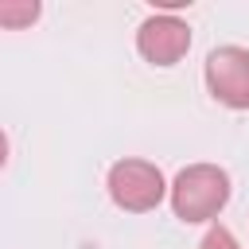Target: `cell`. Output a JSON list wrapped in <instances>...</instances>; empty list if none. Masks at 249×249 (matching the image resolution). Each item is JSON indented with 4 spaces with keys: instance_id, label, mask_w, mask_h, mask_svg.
Instances as JSON below:
<instances>
[{
    "instance_id": "cell-1",
    "label": "cell",
    "mask_w": 249,
    "mask_h": 249,
    "mask_svg": "<svg viewBox=\"0 0 249 249\" xmlns=\"http://www.w3.org/2000/svg\"><path fill=\"white\" fill-rule=\"evenodd\" d=\"M167 195H171V210L179 222H187V226L210 222L230 202V175L218 163H187L171 179Z\"/></svg>"
},
{
    "instance_id": "cell-2",
    "label": "cell",
    "mask_w": 249,
    "mask_h": 249,
    "mask_svg": "<svg viewBox=\"0 0 249 249\" xmlns=\"http://www.w3.org/2000/svg\"><path fill=\"white\" fill-rule=\"evenodd\" d=\"M105 187H109V198H113L121 210H128V214H148V210H156V206L163 202V195L171 191V187L163 183V171H160L156 163H148V160H117V163L109 167Z\"/></svg>"
},
{
    "instance_id": "cell-3",
    "label": "cell",
    "mask_w": 249,
    "mask_h": 249,
    "mask_svg": "<svg viewBox=\"0 0 249 249\" xmlns=\"http://www.w3.org/2000/svg\"><path fill=\"white\" fill-rule=\"evenodd\" d=\"M206 89L226 109H249V51L245 47H214L206 54Z\"/></svg>"
},
{
    "instance_id": "cell-4",
    "label": "cell",
    "mask_w": 249,
    "mask_h": 249,
    "mask_svg": "<svg viewBox=\"0 0 249 249\" xmlns=\"http://www.w3.org/2000/svg\"><path fill=\"white\" fill-rule=\"evenodd\" d=\"M136 51L152 62V66H175L187 51H191V27L179 16L156 12L140 23L136 31Z\"/></svg>"
},
{
    "instance_id": "cell-5",
    "label": "cell",
    "mask_w": 249,
    "mask_h": 249,
    "mask_svg": "<svg viewBox=\"0 0 249 249\" xmlns=\"http://www.w3.org/2000/svg\"><path fill=\"white\" fill-rule=\"evenodd\" d=\"M35 19H39V4L35 0H23V4L4 0L0 4V23L4 27H23V23H35Z\"/></svg>"
},
{
    "instance_id": "cell-6",
    "label": "cell",
    "mask_w": 249,
    "mask_h": 249,
    "mask_svg": "<svg viewBox=\"0 0 249 249\" xmlns=\"http://www.w3.org/2000/svg\"><path fill=\"white\" fill-rule=\"evenodd\" d=\"M198 249H241V245H237V237H233L226 226H210V230L202 233Z\"/></svg>"
}]
</instances>
